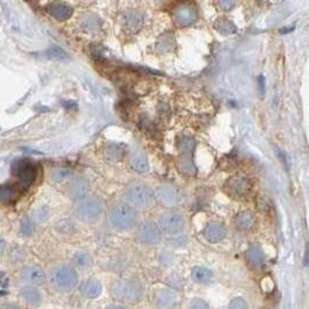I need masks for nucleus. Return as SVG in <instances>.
Instances as JSON below:
<instances>
[{"label":"nucleus","mask_w":309,"mask_h":309,"mask_svg":"<svg viewBox=\"0 0 309 309\" xmlns=\"http://www.w3.org/2000/svg\"><path fill=\"white\" fill-rule=\"evenodd\" d=\"M218 6L220 7V10H230L234 7L236 6V2H232V0H221V2H218Z\"/></svg>","instance_id":"nucleus-36"},{"label":"nucleus","mask_w":309,"mask_h":309,"mask_svg":"<svg viewBox=\"0 0 309 309\" xmlns=\"http://www.w3.org/2000/svg\"><path fill=\"white\" fill-rule=\"evenodd\" d=\"M35 232V224L30 218H24L20 222V232L24 236H32Z\"/></svg>","instance_id":"nucleus-32"},{"label":"nucleus","mask_w":309,"mask_h":309,"mask_svg":"<svg viewBox=\"0 0 309 309\" xmlns=\"http://www.w3.org/2000/svg\"><path fill=\"white\" fill-rule=\"evenodd\" d=\"M46 276L49 287L56 293H70L76 288L79 282L76 268L66 263L52 265L46 272Z\"/></svg>","instance_id":"nucleus-1"},{"label":"nucleus","mask_w":309,"mask_h":309,"mask_svg":"<svg viewBox=\"0 0 309 309\" xmlns=\"http://www.w3.org/2000/svg\"><path fill=\"white\" fill-rule=\"evenodd\" d=\"M70 174V170H68L66 168H56L50 171L49 178L52 182H62L69 177Z\"/></svg>","instance_id":"nucleus-29"},{"label":"nucleus","mask_w":309,"mask_h":309,"mask_svg":"<svg viewBox=\"0 0 309 309\" xmlns=\"http://www.w3.org/2000/svg\"><path fill=\"white\" fill-rule=\"evenodd\" d=\"M107 220L110 227L116 230L128 232L138 224V214L134 208L126 202L116 204L110 207L107 214Z\"/></svg>","instance_id":"nucleus-3"},{"label":"nucleus","mask_w":309,"mask_h":309,"mask_svg":"<svg viewBox=\"0 0 309 309\" xmlns=\"http://www.w3.org/2000/svg\"><path fill=\"white\" fill-rule=\"evenodd\" d=\"M56 228L58 232L63 234V235H70V234H72L74 232V226L72 222L69 220L60 221L58 224H57Z\"/></svg>","instance_id":"nucleus-33"},{"label":"nucleus","mask_w":309,"mask_h":309,"mask_svg":"<svg viewBox=\"0 0 309 309\" xmlns=\"http://www.w3.org/2000/svg\"><path fill=\"white\" fill-rule=\"evenodd\" d=\"M256 224V218L250 212H240L234 218V226L240 232H249Z\"/></svg>","instance_id":"nucleus-23"},{"label":"nucleus","mask_w":309,"mask_h":309,"mask_svg":"<svg viewBox=\"0 0 309 309\" xmlns=\"http://www.w3.org/2000/svg\"><path fill=\"white\" fill-rule=\"evenodd\" d=\"M276 152L279 156L280 160H282L284 166H286V168H288L290 165V157L287 156V154L285 152H282V150H280L279 148L276 149Z\"/></svg>","instance_id":"nucleus-38"},{"label":"nucleus","mask_w":309,"mask_h":309,"mask_svg":"<svg viewBox=\"0 0 309 309\" xmlns=\"http://www.w3.org/2000/svg\"><path fill=\"white\" fill-rule=\"evenodd\" d=\"M251 184L250 180L243 176H234L229 178L228 182H226L224 190L230 194L232 196L242 198L250 191Z\"/></svg>","instance_id":"nucleus-13"},{"label":"nucleus","mask_w":309,"mask_h":309,"mask_svg":"<svg viewBox=\"0 0 309 309\" xmlns=\"http://www.w3.org/2000/svg\"><path fill=\"white\" fill-rule=\"evenodd\" d=\"M168 284H170L171 286L168 287V288H171L172 290L182 288V282L180 278H178V276H172V278H170V280H168Z\"/></svg>","instance_id":"nucleus-37"},{"label":"nucleus","mask_w":309,"mask_h":309,"mask_svg":"<svg viewBox=\"0 0 309 309\" xmlns=\"http://www.w3.org/2000/svg\"><path fill=\"white\" fill-rule=\"evenodd\" d=\"M158 227L168 236L182 235L186 229V218L180 212L166 210L158 216Z\"/></svg>","instance_id":"nucleus-6"},{"label":"nucleus","mask_w":309,"mask_h":309,"mask_svg":"<svg viewBox=\"0 0 309 309\" xmlns=\"http://www.w3.org/2000/svg\"><path fill=\"white\" fill-rule=\"evenodd\" d=\"M90 191V182L88 179L84 177L74 178L68 186V194L71 199L74 200H82L86 198Z\"/></svg>","instance_id":"nucleus-15"},{"label":"nucleus","mask_w":309,"mask_h":309,"mask_svg":"<svg viewBox=\"0 0 309 309\" xmlns=\"http://www.w3.org/2000/svg\"><path fill=\"white\" fill-rule=\"evenodd\" d=\"M126 154V148L121 143H108L104 149V157L106 160L110 162V163H118L124 160Z\"/></svg>","instance_id":"nucleus-22"},{"label":"nucleus","mask_w":309,"mask_h":309,"mask_svg":"<svg viewBox=\"0 0 309 309\" xmlns=\"http://www.w3.org/2000/svg\"><path fill=\"white\" fill-rule=\"evenodd\" d=\"M258 86H260V94L263 96L264 92H265V79H264L263 76H260V78H258Z\"/></svg>","instance_id":"nucleus-42"},{"label":"nucleus","mask_w":309,"mask_h":309,"mask_svg":"<svg viewBox=\"0 0 309 309\" xmlns=\"http://www.w3.org/2000/svg\"><path fill=\"white\" fill-rule=\"evenodd\" d=\"M194 148H196V141L190 136H182L178 140V149L180 156L192 157Z\"/></svg>","instance_id":"nucleus-26"},{"label":"nucleus","mask_w":309,"mask_h":309,"mask_svg":"<svg viewBox=\"0 0 309 309\" xmlns=\"http://www.w3.org/2000/svg\"><path fill=\"white\" fill-rule=\"evenodd\" d=\"M129 164L132 168L138 174H144L149 170V162L146 154L140 149H132L129 154Z\"/></svg>","instance_id":"nucleus-18"},{"label":"nucleus","mask_w":309,"mask_h":309,"mask_svg":"<svg viewBox=\"0 0 309 309\" xmlns=\"http://www.w3.org/2000/svg\"><path fill=\"white\" fill-rule=\"evenodd\" d=\"M44 54H46V58H49V60H68V54L64 52L62 48H60V46H50V48L46 50Z\"/></svg>","instance_id":"nucleus-28"},{"label":"nucleus","mask_w":309,"mask_h":309,"mask_svg":"<svg viewBox=\"0 0 309 309\" xmlns=\"http://www.w3.org/2000/svg\"><path fill=\"white\" fill-rule=\"evenodd\" d=\"M92 265V257L88 251H77L72 257V266L76 270H86Z\"/></svg>","instance_id":"nucleus-25"},{"label":"nucleus","mask_w":309,"mask_h":309,"mask_svg":"<svg viewBox=\"0 0 309 309\" xmlns=\"http://www.w3.org/2000/svg\"><path fill=\"white\" fill-rule=\"evenodd\" d=\"M188 309H210V307L204 300L196 298V299H193L191 302L188 304Z\"/></svg>","instance_id":"nucleus-35"},{"label":"nucleus","mask_w":309,"mask_h":309,"mask_svg":"<svg viewBox=\"0 0 309 309\" xmlns=\"http://www.w3.org/2000/svg\"><path fill=\"white\" fill-rule=\"evenodd\" d=\"M105 309H128V308L126 307L124 304H110V306H107Z\"/></svg>","instance_id":"nucleus-43"},{"label":"nucleus","mask_w":309,"mask_h":309,"mask_svg":"<svg viewBox=\"0 0 309 309\" xmlns=\"http://www.w3.org/2000/svg\"><path fill=\"white\" fill-rule=\"evenodd\" d=\"M82 28L88 30H96L99 28V19L98 16H92V14H86L82 19Z\"/></svg>","instance_id":"nucleus-31"},{"label":"nucleus","mask_w":309,"mask_h":309,"mask_svg":"<svg viewBox=\"0 0 309 309\" xmlns=\"http://www.w3.org/2000/svg\"><path fill=\"white\" fill-rule=\"evenodd\" d=\"M16 280L21 286L41 287L46 282V271L38 265H26L18 272Z\"/></svg>","instance_id":"nucleus-8"},{"label":"nucleus","mask_w":309,"mask_h":309,"mask_svg":"<svg viewBox=\"0 0 309 309\" xmlns=\"http://www.w3.org/2000/svg\"><path fill=\"white\" fill-rule=\"evenodd\" d=\"M124 199L134 210H146L152 202L154 193L143 182H132L124 188Z\"/></svg>","instance_id":"nucleus-4"},{"label":"nucleus","mask_w":309,"mask_h":309,"mask_svg":"<svg viewBox=\"0 0 309 309\" xmlns=\"http://www.w3.org/2000/svg\"><path fill=\"white\" fill-rule=\"evenodd\" d=\"M20 193L10 186H0V204H10L16 202Z\"/></svg>","instance_id":"nucleus-27"},{"label":"nucleus","mask_w":309,"mask_h":309,"mask_svg":"<svg viewBox=\"0 0 309 309\" xmlns=\"http://www.w3.org/2000/svg\"><path fill=\"white\" fill-rule=\"evenodd\" d=\"M124 24L129 32L136 33V32L142 30L143 24H144V16L138 10H128L124 14Z\"/></svg>","instance_id":"nucleus-19"},{"label":"nucleus","mask_w":309,"mask_h":309,"mask_svg":"<svg viewBox=\"0 0 309 309\" xmlns=\"http://www.w3.org/2000/svg\"><path fill=\"white\" fill-rule=\"evenodd\" d=\"M191 279L194 282L204 285L213 279V273L210 268L204 266H194L191 270Z\"/></svg>","instance_id":"nucleus-24"},{"label":"nucleus","mask_w":309,"mask_h":309,"mask_svg":"<svg viewBox=\"0 0 309 309\" xmlns=\"http://www.w3.org/2000/svg\"><path fill=\"white\" fill-rule=\"evenodd\" d=\"M0 309H21L19 304L13 302H2L0 304Z\"/></svg>","instance_id":"nucleus-40"},{"label":"nucleus","mask_w":309,"mask_h":309,"mask_svg":"<svg viewBox=\"0 0 309 309\" xmlns=\"http://www.w3.org/2000/svg\"><path fill=\"white\" fill-rule=\"evenodd\" d=\"M13 172L18 176V186L21 191H26L36 179V168L28 162H18L13 165Z\"/></svg>","instance_id":"nucleus-9"},{"label":"nucleus","mask_w":309,"mask_h":309,"mask_svg":"<svg viewBox=\"0 0 309 309\" xmlns=\"http://www.w3.org/2000/svg\"><path fill=\"white\" fill-rule=\"evenodd\" d=\"M79 292L84 299L93 300L96 299L102 292V285L100 280L96 278H88L79 287Z\"/></svg>","instance_id":"nucleus-17"},{"label":"nucleus","mask_w":309,"mask_h":309,"mask_svg":"<svg viewBox=\"0 0 309 309\" xmlns=\"http://www.w3.org/2000/svg\"><path fill=\"white\" fill-rule=\"evenodd\" d=\"M154 196L158 202L165 206L177 204L182 201V192L172 185H160L154 190Z\"/></svg>","instance_id":"nucleus-12"},{"label":"nucleus","mask_w":309,"mask_h":309,"mask_svg":"<svg viewBox=\"0 0 309 309\" xmlns=\"http://www.w3.org/2000/svg\"><path fill=\"white\" fill-rule=\"evenodd\" d=\"M135 236L140 243L146 246H158L163 240V232L152 221L141 222L136 228Z\"/></svg>","instance_id":"nucleus-7"},{"label":"nucleus","mask_w":309,"mask_h":309,"mask_svg":"<svg viewBox=\"0 0 309 309\" xmlns=\"http://www.w3.org/2000/svg\"><path fill=\"white\" fill-rule=\"evenodd\" d=\"M46 12L52 16L54 19L63 21L69 19L72 16V7L64 2H52L46 6Z\"/></svg>","instance_id":"nucleus-20"},{"label":"nucleus","mask_w":309,"mask_h":309,"mask_svg":"<svg viewBox=\"0 0 309 309\" xmlns=\"http://www.w3.org/2000/svg\"><path fill=\"white\" fill-rule=\"evenodd\" d=\"M160 40H162V46H163V52H165V46H172V40H174V38H168V41L166 35H162Z\"/></svg>","instance_id":"nucleus-41"},{"label":"nucleus","mask_w":309,"mask_h":309,"mask_svg":"<svg viewBox=\"0 0 309 309\" xmlns=\"http://www.w3.org/2000/svg\"><path fill=\"white\" fill-rule=\"evenodd\" d=\"M246 260L252 268H262L265 264V254L263 249L260 246H256V244L249 246L246 251Z\"/></svg>","instance_id":"nucleus-21"},{"label":"nucleus","mask_w":309,"mask_h":309,"mask_svg":"<svg viewBox=\"0 0 309 309\" xmlns=\"http://www.w3.org/2000/svg\"><path fill=\"white\" fill-rule=\"evenodd\" d=\"M20 299L30 307H38L42 304L43 294L38 287L21 286L19 290Z\"/></svg>","instance_id":"nucleus-16"},{"label":"nucleus","mask_w":309,"mask_h":309,"mask_svg":"<svg viewBox=\"0 0 309 309\" xmlns=\"http://www.w3.org/2000/svg\"><path fill=\"white\" fill-rule=\"evenodd\" d=\"M202 234L204 238L210 243H218L224 240V237L227 236V229L221 222L212 221L210 224H207Z\"/></svg>","instance_id":"nucleus-14"},{"label":"nucleus","mask_w":309,"mask_h":309,"mask_svg":"<svg viewBox=\"0 0 309 309\" xmlns=\"http://www.w3.org/2000/svg\"><path fill=\"white\" fill-rule=\"evenodd\" d=\"M72 106L74 107V108H76V104H74V102H71V100H69V102H64V107H66V108H68V110H70Z\"/></svg>","instance_id":"nucleus-45"},{"label":"nucleus","mask_w":309,"mask_h":309,"mask_svg":"<svg viewBox=\"0 0 309 309\" xmlns=\"http://www.w3.org/2000/svg\"><path fill=\"white\" fill-rule=\"evenodd\" d=\"M6 249V240L2 238V237H0V257L2 256L4 251Z\"/></svg>","instance_id":"nucleus-44"},{"label":"nucleus","mask_w":309,"mask_h":309,"mask_svg":"<svg viewBox=\"0 0 309 309\" xmlns=\"http://www.w3.org/2000/svg\"><path fill=\"white\" fill-rule=\"evenodd\" d=\"M228 309H249V304L243 298L237 296L234 298V299L229 302Z\"/></svg>","instance_id":"nucleus-34"},{"label":"nucleus","mask_w":309,"mask_h":309,"mask_svg":"<svg viewBox=\"0 0 309 309\" xmlns=\"http://www.w3.org/2000/svg\"><path fill=\"white\" fill-rule=\"evenodd\" d=\"M216 30L222 35H232L237 32V27L229 20H221L216 24Z\"/></svg>","instance_id":"nucleus-30"},{"label":"nucleus","mask_w":309,"mask_h":309,"mask_svg":"<svg viewBox=\"0 0 309 309\" xmlns=\"http://www.w3.org/2000/svg\"><path fill=\"white\" fill-rule=\"evenodd\" d=\"M102 204L98 196H86L84 199L79 200L74 204L72 213L77 221L82 224H94L102 215Z\"/></svg>","instance_id":"nucleus-5"},{"label":"nucleus","mask_w":309,"mask_h":309,"mask_svg":"<svg viewBox=\"0 0 309 309\" xmlns=\"http://www.w3.org/2000/svg\"><path fill=\"white\" fill-rule=\"evenodd\" d=\"M270 200H268L266 196L258 198V207H260L262 210H268V207H270Z\"/></svg>","instance_id":"nucleus-39"},{"label":"nucleus","mask_w":309,"mask_h":309,"mask_svg":"<svg viewBox=\"0 0 309 309\" xmlns=\"http://www.w3.org/2000/svg\"><path fill=\"white\" fill-rule=\"evenodd\" d=\"M110 293L118 302L138 304L144 299L146 287L138 279H118L112 282Z\"/></svg>","instance_id":"nucleus-2"},{"label":"nucleus","mask_w":309,"mask_h":309,"mask_svg":"<svg viewBox=\"0 0 309 309\" xmlns=\"http://www.w3.org/2000/svg\"><path fill=\"white\" fill-rule=\"evenodd\" d=\"M172 16H174V19L178 26L188 27L196 21V10L191 4L182 2L174 7Z\"/></svg>","instance_id":"nucleus-11"},{"label":"nucleus","mask_w":309,"mask_h":309,"mask_svg":"<svg viewBox=\"0 0 309 309\" xmlns=\"http://www.w3.org/2000/svg\"><path fill=\"white\" fill-rule=\"evenodd\" d=\"M177 302V294L168 287H162L152 293V304L156 309H174Z\"/></svg>","instance_id":"nucleus-10"}]
</instances>
